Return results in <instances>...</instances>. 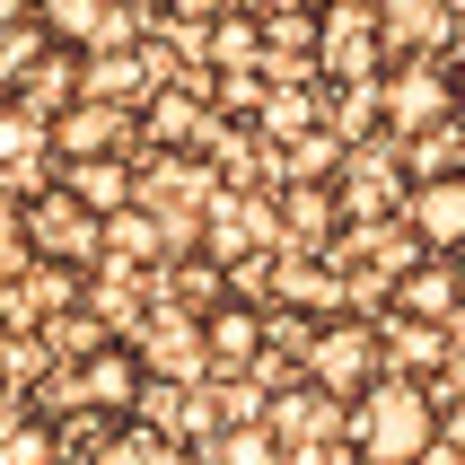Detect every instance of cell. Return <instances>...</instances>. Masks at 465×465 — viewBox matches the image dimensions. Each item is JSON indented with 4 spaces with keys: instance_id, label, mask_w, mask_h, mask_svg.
I'll use <instances>...</instances> for the list:
<instances>
[{
    "instance_id": "1",
    "label": "cell",
    "mask_w": 465,
    "mask_h": 465,
    "mask_svg": "<svg viewBox=\"0 0 465 465\" xmlns=\"http://www.w3.org/2000/svg\"><path fill=\"white\" fill-rule=\"evenodd\" d=\"M440 448V395L421 378H378L342 413V457L351 465H430Z\"/></svg>"
},
{
    "instance_id": "2",
    "label": "cell",
    "mask_w": 465,
    "mask_h": 465,
    "mask_svg": "<svg viewBox=\"0 0 465 465\" xmlns=\"http://www.w3.org/2000/svg\"><path fill=\"white\" fill-rule=\"evenodd\" d=\"M299 378H308L316 395H334L342 413H351V404H361V395L387 378V334H378V316H351V308L325 316V325L308 334V361H299Z\"/></svg>"
},
{
    "instance_id": "3",
    "label": "cell",
    "mask_w": 465,
    "mask_h": 465,
    "mask_svg": "<svg viewBox=\"0 0 465 465\" xmlns=\"http://www.w3.org/2000/svg\"><path fill=\"white\" fill-rule=\"evenodd\" d=\"M18 229H26V263H45V272H88V263H105V220L79 203L71 184L26 193Z\"/></svg>"
},
{
    "instance_id": "4",
    "label": "cell",
    "mask_w": 465,
    "mask_h": 465,
    "mask_svg": "<svg viewBox=\"0 0 465 465\" xmlns=\"http://www.w3.org/2000/svg\"><path fill=\"white\" fill-rule=\"evenodd\" d=\"M378 124L395 141H440L457 124V62H395L378 79Z\"/></svg>"
},
{
    "instance_id": "5",
    "label": "cell",
    "mask_w": 465,
    "mask_h": 465,
    "mask_svg": "<svg viewBox=\"0 0 465 465\" xmlns=\"http://www.w3.org/2000/svg\"><path fill=\"white\" fill-rule=\"evenodd\" d=\"M26 18H35V35H45L53 53H79V62L141 45V18H132L124 0H35Z\"/></svg>"
},
{
    "instance_id": "6",
    "label": "cell",
    "mask_w": 465,
    "mask_h": 465,
    "mask_svg": "<svg viewBox=\"0 0 465 465\" xmlns=\"http://www.w3.org/2000/svg\"><path fill=\"white\" fill-rule=\"evenodd\" d=\"M114 158H141V114L97 105V97L53 114V167H114Z\"/></svg>"
},
{
    "instance_id": "7",
    "label": "cell",
    "mask_w": 465,
    "mask_h": 465,
    "mask_svg": "<svg viewBox=\"0 0 465 465\" xmlns=\"http://www.w3.org/2000/svg\"><path fill=\"white\" fill-rule=\"evenodd\" d=\"M150 369V387H211V342H203V316L184 308H150L141 334H124Z\"/></svg>"
},
{
    "instance_id": "8",
    "label": "cell",
    "mask_w": 465,
    "mask_h": 465,
    "mask_svg": "<svg viewBox=\"0 0 465 465\" xmlns=\"http://www.w3.org/2000/svg\"><path fill=\"white\" fill-rule=\"evenodd\" d=\"M71 395L88 404V421H132L141 404H150V369H141V351H132V342H105V351H88V361H79Z\"/></svg>"
},
{
    "instance_id": "9",
    "label": "cell",
    "mask_w": 465,
    "mask_h": 465,
    "mask_svg": "<svg viewBox=\"0 0 465 465\" xmlns=\"http://www.w3.org/2000/svg\"><path fill=\"white\" fill-rule=\"evenodd\" d=\"M404 237H413V255L465 263V176L404 184Z\"/></svg>"
},
{
    "instance_id": "10",
    "label": "cell",
    "mask_w": 465,
    "mask_h": 465,
    "mask_svg": "<svg viewBox=\"0 0 465 465\" xmlns=\"http://www.w3.org/2000/svg\"><path fill=\"white\" fill-rule=\"evenodd\" d=\"M387 290H395V299H387V316H413V325H448V334H457V316H465V282H457V263L413 255Z\"/></svg>"
},
{
    "instance_id": "11",
    "label": "cell",
    "mask_w": 465,
    "mask_h": 465,
    "mask_svg": "<svg viewBox=\"0 0 465 465\" xmlns=\"http://www.w3.org/2000/svg\"><path fill=\"white\" fill-rule=\"evenodd\" d=\"M45 167H53V124L35 105L0 97V184H18V203H26V193H45Z\"/></svg>"
},
{
    "instance_id": "12",
    "label": "cell",
    "mask_w": 465,
    "mask_h": 465,
    "mask_svg": "<svg viewBox=\"0 0 465 465\" xmlns=\"http://www.w3.org/2000/svg\"><path fill=\"white\" fill-rule=\"evenodd\" d=\"M203 342H211V378H246L263 361V342H272V316L246 308V299H220L203 316Z\"/></svg>"
},
{
    "instance_id": "13",
    "label": "cell",
    "mask_w": 465,
    "mask_h": 465,
    "mask_svg": "<svg viewBox=\"0 0 465 465\" xmlns=\"http://www.w3.org/2000/svg\"><path fill=\"white\" fill-rule=\"evenodd\" d=\"M378 334H387V378H421V387H440V378H448V361H457L448 325H413V316H378Z\"/></svg>"
},
{
    "instance_id": "14",
    "label": "cell",
    "mask_w": 465,
    "mask_h": 465,
    "mask_svg": "<svg viewBox=\"0 0 465 465\" xmlns=\"http://www.w3.org/2000/svg\"><path fill=\"white\" fill-rule=\"evenodd\" d=\"M263 430H272V440H299L316 457V440H342V404H334V395H316L308 378H299V387L263 395Z\"/></svg>"
},
{
    "instance_id": "15",
    "label": "cell",
    "mask_w": 465,
    "mask_h": 465,
    "mask_svg": "<svg viewBox=\"0 0 465 465\" xmlns=\"http://www.w3.org/2000/svg\"><path fill=\"white\" fill-rule=\"evenodd\" d=\"M282 246H334V229H342V184H282Z\"/></svg>"
},
{
    "instance_id": "16",
    "label": "cell",
    "mask_w": 465,
    "mask_h": 465,
    "mask_svg": "<svg viewBox=\"0 0 465 465\" xmlns=\"http://www.w3.org/2000/svg\"><path fill=\"white\" fill-rule=\"evenodd\" d=\"M203 45H211V79H255L263 71V18L237 9V0L203 26Z\"/></svg>"
},
{
    "instance_id": "17",
    "label": "cell",
    "mask_w": 465,
    "mask_h": 465,
    "mask_svg": "<svg viewBox=\"0 0 465 465\" xmlns=\"http://www.w3.org/2000/svg\"><path fill=\"white\" fill-rule=\"evenodd\" d=\"M105 255H114V272H124V263H158L167 255V220H158L150 203L114 211V220H105Z\"/></svg>"
},
{
    "instance_id": "18",
    "label": "cell",
    "mask_w": 465,
    "mask_h": 465,
    "mask_svg": "<svg viewBox=\"0 0 465 465\" xmlns=\"http://www.w3.org/2000/svg\"><path fill=\"white\" fill-rule=\"evenodd\" d=\"M0 465H71L62 457V430L35 413H0Z\"/></svg>"
},
{
    "instance_id": "19",
    "label": "cell",
    "mask_w": 465,
    "mask_h": 465,
    "mask_svg": "<svg viewBox=\"0 0 465 465\" xmlns=\"http://www.w3.org/2000/svg\"><path fill=\"white\" fill-rule=\"evenodd\" d=\"M71 193L97 220H114V211H132V158H114V167H71Z\"/></svg>"
},
{
    "instance_id": "20",
    "label": "cell",
    "mask_w": 465,
    "mask_h": 465,
    "mask_svg": "<svg viewBox=\"0 0 465 465\" xmlns=\"http://www.w3.org/2000/svg\"><path fill=\"white\" fill-rule=\"evenodd\" d=\"M229 465H282V440H272L263 421H237L229 430Z\"/></svg>"
},
{
    "instance_id": "21",
    "label": "cell",
    "mask_w": 465,
    "mask_h": 465,
    "mask_svg": "<svg viewBox=\"0 0 465 465\" xmlns=\"http://www.w3.org/2000/svg\"><path fill=\"white\" fill-rule=\"evenodd\" d=\"M9 263H26V229H18V193H0V282Z\"/></svg>"
},
{
    "instance_id": "22",
    "label": "cell",
    "mask_w": 465,
    "mask_h": 465,
    "mask_svg": "<svg viewBox=\"0 0 465 465\" xmlns=\"http://www.w3.org/2000/svg\"><path fill=\"white\" fill-rule=\"evenodd\" d=\"M237 9H255V18H316L325 0H237Z\"/></svg>"
},
{
    "instance_id": "23",
    "label": "cell",
    "mask_w": 465,
    "mask_h": 465,
    "mask_svg": "<svg viewBox=\"0 0 465 465\" xmlns=\"http://www.w3.org/2000/svg\"><path fill=\"white\" fill-rule=\"evenodd\" d=\"M141 465H203V448H184V440H150V457Z\"/></svg>"
},
{
    "instance_id": "24",
    "label": "cell",
    "mask_w": 465,
    "mask_h": 465,
    "mask_svg": "<svg viewBox=\"0 0 465 465\" xmlns=\"http://www.w3.org/2000/svg\"><path fill=\"white\" fill-rule=\"evenodd\" d=\"M457 124H465V62H457Z\"/></svg>"
},
{
    "instance_id": "25",
    "label": "cell",
    "mask_w": 465,
    "mask_h": 465,
    "mask_svg": "<svg viewBox=\"0 0 465 465\" xmlns=\"http://www.w3.org/2000/svg\"><path fill=\"white\" fill-rule=\"evenodd\" d=\"M457 282H465V263H457Z\"/></svg>"
}]
</instances>
